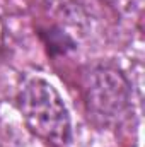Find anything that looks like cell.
<instances>
[{
	"label": "cell",
	"instance_id": "obj_1",
	"mask_svg": "<svg viewBox=\"0 0 145 147\" xmlns=\"http://www.w3.org/2000/svg\"><path fill=\"white\" fill-rule=\"evenodd\" d=\"M19 106L33 134L44 142L63 147L70 142L72 127L67 106L58 91L43 79L29 80L21 96Z\"/></svg>",
	"mask_w": 145,
	"mask_h": 147
},
{
	"label": "cell",
	"instance_id": "obj_2",
	"mask_svg": "<svg viewBox=\"0 0 145 147\" xmlns=\"http://www.w3.org/2000/svg\"><path fill=\"white\" fill-rule=\"evenodd\" d=\"M109 5H113L114 9L121 10V12H126V10H132L135 5H137V0H106Z\"/></svg>",
	"mask_w": 145,
	"mask_h": 147
}]
</instances>
